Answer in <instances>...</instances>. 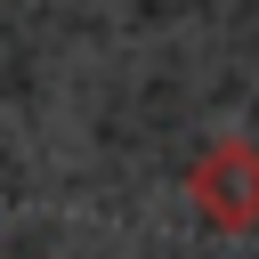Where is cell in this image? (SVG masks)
I'll use <instances>...</instances> for the list:
<instances>
[{
  "label": "cell",
  "instance_id": "6da1fadb",
  "mask_svg": "<svg viewBox=\"0 0 259 259\" xmlns=\"http://www.w3.org/2000/svg\"><path fill=\"white\" fill-rule=\"evenodd\" d=\"M186 194L219 235H251L259 227V138H235V130L210 138L186 170Z\"/></svg>",
  "mask_w": 259,
  "mask_h": 259
}]
</instances>
